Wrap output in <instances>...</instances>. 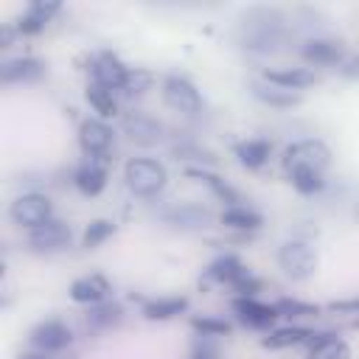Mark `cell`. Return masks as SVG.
Segmentation results:
<instances>
[{
    "instance_id": "cell-30",
    "label": "cell",
    "mask_w": 359,
    "mask_h": 359,
    "mask_svg": "<svg viewBox=\"0 0 359 359\" xmlns=\"http://www.w3.org/2000/svg\"><path fill=\"white\" fill-rule=\"evenodd\" d=\"M109 236H115V222H109V219H95V222H90V224L84 227L81 244H84L87 250H95V247H101Z\"/></svg>"
},
{
    "instance_id": "cell-19",
    "label": "cell",
    "mask_w": 359,
    "mask_h": 359,
    "mask_svg": "<svg viewBox=\"0 0 359 359\" xmlns=\"http://www.w3.org/2000/svg\"><path fill=\"white\" fill-rule=\"evenodd\" d=\"M306 359H351V345L337 334H314Z\"/></svg>"
},
{
    "instance_id": "cell-9",
    "label": "cell",
    "mask_w": 359,
    "mask_h": 359,
    "mask_svg": "<svg viewBox=\"0 0 359 359\" xmlns=\"http://www.w3.org/2000/svg\"><path fill=\"white\" fill-rule=\"evenodd\" d=\"M73 342L70 328L62 320H45L31 331V345L39 353H53V351H65Z\"/></svg>"
},
{
    "instance_id": "cell-20",
    "label": "cell",
    "mask_w": 359,
    "mask_h": 359,
    "mask_svg": "<svg viewBox=\"0 0 359 359\" xmlns=\"http://www.w3.org/2000/svg\"><path fill=\"white\" fill-rule=\"evenodd\" d=\"M56 11H59V3H42V0H36V3H31L28 11L20 17L17 31L25 34V36H34V34L45 31V25L50 22V17H53Z\"/></svg>"
},
{
    "instance_id": "cell-36",
    "label": "cell",
    "mask_w": 359,
    "mask_h": 359,
    "mask_svg": "<svg viewBox=\"0 0 359 359\" xmlns=\"http://www.w3.org/2000/svg\"><path fill=\"white\" fill-rule=\"evenodd\" d=\"M328 311H339V314H359V297H351V300H337V303H328Z\"/></svg>"
},
{
    "instance_id": "cell-25",
    "label": "cell",
    "mask_w": 359,
    "mask_h": 359,
    "mask_svg": "<svg viewBox=\"0 0 359 359\" xmlns=\"http://www.w3.org/2000/svg\"><path fill=\"white\" fill-rule=\"evenodd\" d=\"M269 151H272V146H269V140H264V137H250V140H244V143L236 146V157H238V163L247 165V168H261V165L266 163Z\"/></svg>"
},
{
    "instance_id": "cell-33",
    "label": "cell",
    "mask_w": 359,
    "mask_h": 359,
    "mask_svg": "<svg viewBox=\"0 0 359 359\" xmlns=\"http://www.w3.org/2000/svg\"><path fill=\"white\" fill-rule=\"evenodd\" d=\"M191 328L199 337H224V334H230V323L227 320H219V317H194L191 320Z\"/></svg>"
},
{
    "instance_id": "cell-3",
    "label": "cell",
    "mask_w": 359,
    "mask_h": 359,
    "mask_svg": "<svg viewBox=\"0 0 359 359\" xmlns=\"http://www.w3.org/2000/svg\"><path fill=\"white\" fill-rule=\"evenodd\" d=\"M278 266L292 280H306L317 269V252L306 241H286L278 247Z\"/></svg>"
},
{
    "instance_id": "cell-32",
    "label": "cell",
    "mask_w": 359,
    "mask_h": 359,
    "mask_svg": "<svg viewBox=\"0 0 359 359\" xmlns=\"http://www.w3.org/2000/svg\"><path fill=\"white\" fill-rule=\"evenodd\" d=\"M154 87V73L146 67H129V76L123 81V93L126 95H143L146 90Z\"/></svg>"
},
{
    "instance_id": "cell-13",
    "label": "cell",
    "mask_w": 359,
    "mask_h": 359,
    "mask_svg": "<svg viewBox=\"0 0 359 359\" xmlns=\"http://www.w3.org/2000/svg\"><path fill=\"white\" fill-rule=\"evenodd\" d=\"M45 76V62L34 59V56H20V59H8L0 65V79L3 84H22V81H39Z\"/></svg>"
},
{
    "instance_id": "cell-27",
    "label": "cell",
    "mask_w": 359,
    "mask_h": 359,
    "mask_svg": "<svg viewBox=\"0 0 359 359\" xmlns=\"http://www.w3.org/2000/svg\"><path fill=\"white\" fill-rule=\"evenodd\" d=\"M168 222H171V224H177V227L199 230V227H208L210 213H208L202 205H180L177 210H171V213H168Z\"/></svg>"
},
{
    "instance_id": "cell-22",
    "label": "cell",
    "mask_w": 359,
    "mask_h": 359,
    "mask_svg": "<svg viewBox=\"0 0 359 359\" xmlns=\"http://www.w3.org/2000/svg\"><path fill=\"white\" fill-rule=\"evenodd\" d=\"M250 90H252V95H255L258 101H264V104H269V107H294V104L303 101L300 93L283 90V87H275V84H266V81L250 84Z\"/></svg>"
},
{
    "instance_id": "cell-15",
    "label": "cell",
    "mask_w": 359,
    "mask_h": 359,
    "mask_svg": "<svg viewBox=\"0 0 359 359\" xmlns=\"http://www.w3.org/2000/svg\"><path fill=\"white\" fill-rule=\"evenodd\" d=\"M264 81L297 93L303 87H311L317 81V73L309 67H269V70H264Z\"/></svg>"
},
{
    "instance_id": "cell-21",
    "label": "cell",
    "mask_w": 359,
    "mask_h": 359,
    "mask_svg": "<svg viewBox=\"0 0 359 359\" xmlns=\"http://www.w3.org/2000/svg\"><path fill=\"white\" fill-rule=\"evenodd\" d=\"M219 222L224 227H233V230H258L264 224L261 213L252 210V208H247V205H230V208H224L222 216H219Z\"/></svg>"
},
{
    "instance_id": "cell-18",
    "label": "cell",
    "mask_w": 359,
    "mask_h": 359,
    "mask_svg": "<svg viewBox=\"0 0 359 359\" xmlns=\"http://www.w3.org/2000/svg\"><path fill=\"white\" fill-rule=\"evenodd\" d=\"M311 339H314V331H311V328H303V325H286V328H275V331H269V334L261 339V348L283 351V348H294V345H309Z\"/></svg>"
},
{
    "instance_id": "cell-39",
    "label": "cell",
    "mask_w": 359,
    "mask_h": 359,
    "mask_svg": "<svg viewBox=\"0 0 359 359\" xmlns=\"http://www.w3.org/2000/svg\"><path fill=\"white\" fill-rule=\"evenodd\" d=\"M17 359H48V353H22Z\"/></svg>"
},
{
    "instance_id": "cell-8",
    "label": "cell",
    "mask_w": 359,
    "mask_h": 359,
    "mask_svg": "<svg viewBox=\"0 0 359 359\" xmlns=\"http://www.w3.org/2000/svg\"><path fill=\"white\" fill-rule=\"evenodd\" d=\"M70 244V227L59 219H50L34 230H28V247L36 252H56Z\"/></svg>"
},
{
    "instance_id": "cell-34",
    "label": "cell",
    "mask_w": 359,
    "mask_h": 359,
    "mask_svg": "<svg viewBox=\"0 0 359 359\" xmlns=\"http://www.w3.org/2000/svg\"><path fill=\"white\" fill-rule=\"evenodd\" d=\"M278 314L283 317H314L320 311V306H311V303H300V300H278L275 303Z\"/></svg>"
},
{
    "instance_id": "cell-35",
    "label": "cell",
    "mask_w": 359,
    "mask_h": 359,
    "mask_svg": "<svg viewBox=\"0 0 359 359\" xmlns=\"http://www.w3.org/2000/svg\"><path fill=\"white\" fill-rule=\"evenodd\" d=\"M210 339L213 337H199L194 351H191V359H219V351H216V345Z\"/></svg>"
},
{
    "instance_id": "cell-12",
    "label": "cell",
    "mask_w": 359,
    "mask_h": 359,
    "mask_svg": "<svg viewBox=\"0 0 359 359\" xmlns=\"http://www.w3.org/2000/svg\"><path fill=\"white\" fill-rule=\"evenodd\" d=\"M90 70H93V81L101 84V87H107V90H123V81L129 76V67L118 56H112V53L95 56Z\"/></svg>"
},
{
    "instance_id": "cell-5",
    "label": "cell",
    "mask_w": 359,
    "mask_h": 359,
    "mask_svg": "<svg viewBox=\"0 0 359 359\" xmlns=\"http://www.w3.org/2000/svg\"><path fill=\"white\" fill-rule=\"evenodd\" d=\"M163 101H165V107H171L174 112H182V115L202 112V95L194 87V81H188L185 76H168L163 81Z\"/></svg>"
},
{
    "instance_id": "cell-6",
    "label": "cell",
    "mask_w": 359,
    "mask_h": 359,
    "mask_svg": "<svg viewBox=\"0 0 359 359\" xmlns=\"http://www.w3.org/2000/svg\"><path fill=\"white\" fill-rule=\"evenodd\" d=\"M261 20H252L247 22V36H244V45L252 48V50H272L275 45H280L283 39V28H280V17L275 11H258Z\"/></svg>"
},
{
    "instance_id": "cell-40",
    "label": "cell",
    "mask_w": 359,
    "mask_h": 359,
    "mask_svg": "<svg viewBox=\"0 0 359 359\" xmlns=\"http://www.w3.org/2000/svg\"><path fill=\"white\" fill-rule=\"evenodd\" d=\"M353 216H356V222H359V202L353 205Z\"/></svg>"
},
{
    "instance_id": "cell-14",
    "label": "cell",
    "mask_w": 359,
    "mask_h": 359,
    "mask_svg": "<svg viewBox=\"0 0 359 359\" xmlns=\"http://www.w3.org/2000/svg\"><path fill=\"white\" fill-rule=\"evenodd\" d=\"M109 294V280L98 272H90V275H81L70 283V297L76 303H87V306H95V303H104Z\"/></svg>"
},
{
    "instance_id": "cell-26",
    "label": "cell",
    "mask_w": 359,
    "mask_h": 359,
    "mask_svg": "<svg viewBox=\"0 0 359 359\" xmlns=\"http://www.w3.org/2000/svg\"><path fill=\"white\" fill-rule=\"evenodd\" d=\"M185 174H188V177H194L196 182L208 185V188H210V191H213V194H216L227 208H230V205H241L238 194H236V191H233L222 177H216V174H210V171H205V168H185Z\"/></svg>"
},
{
    "instance_id": "cell-1",
    "label": "cell",
    "mask_w": 359,
    "mask_h": 359,
    "mask_svg": "<svg viewBox=\"0 0 359 359\" xmlns=\"http://www.w3.org/2000/svg\"><path fill=\"white\" fill-rule=\"evenodd\" d=\"M123 180H126V188L135 194V196H157L163 188H165V165L151 160V157H132L126 165H123Z\"/></svg>"
},
{
    "instance_id": "cell-16",
    "label": "cell",
    "mask_w": 359,
    "mask_h": 359,
    "mask_svg": "<svg viewBox=\"0 0 359 359\" xmlns=\"http://www.w3.org/2000/svg\"><path fill=\"white\" fill-rule=\"evenodd\" d=\"M123 132H126L129 140L137 143V146H154V143L163 137V126H160L154 118L143 115V112L126 115V118H123Z\"/></svg>"
},
{
    "instance_id": "cell-31",
    "label": "cell",
    "mask_w": 359,
    "mask_h": 359,
    "mask_svg": "<svg viewBox=\"0 0 359 359\" xmlns=\"http://www.w3.org/2000/svg\"><path fill=\"white\" fill-rule=\"evenodd\" d=\"M289 180H292L294 191H300V194H306V196H311V194H320V191L325 188V180H323V174H320V171H311V168H300V171H292V174H289Z\"/></svg>"
},
{
    "instance_id": "cell-29",
    "label": "cell",
    "mask_w": 359,
    "mask_h": 359,
    "mask_svg": "<svg viewBox=\"0 0 359 359\" xmlns=\"http://www.w3.org/2000/svg\"><path fill=\"white\" fill-rule=\"evenodd\" d=\"M121 317H123V309L118 303H112V300H104V303L90 306L87 325H93V328H109V325L121 323Z\"/></svg>"
},
{
    "instance_id": "cell-38",
    "label": "cell",
    "mask_w": 359,
    "mask_h": 359,
    "mask_svg": "<svg viewBox=\"0 0 359 359\" xmlns=\"http://www.w3.org/2000/svg\"><path fill=\"white\" fill-rule=\"evenodd\" d=\"M11 45V28H3V34H0V48H8Z\"/></svg>"
},
{
    "instance_id": "cell-4",
    "label": "cell",
    "mask_w": 359,
    "mask_h": 359,
    "mask_svg": "<svg viewBox=\"0 0 359 359\" xmlns=\"http://www.w3.org/2000/svg\"><path fill=\"white\" fill-rule=\"evenodd\" d=\"M8 216H11L14 224H20L25 230H34V227L53 219V205L45 194H22L11 202Z\"/></svg>"
},
{
    "instance_id": "cell-2",
    "label": "cell",
    "mask_w": 359,
    "mask_h": 359,
    "mask_svg": "<svg viewBox=\"0 0 359 359\" xmlns=\"http://www.w3.org/2000/svg\"><path fill=\"white\" fill-rule=\"evenodd\" d=\"M331 165V149L317 140V137H306V140H297L292 146H286L283 151V168L286 174L292 171H300V168H311V171H325Z\"/></svg>"
},
{
    "instance_id": "cell-23",
    "label": "cell",
    "mask_w": 359,
    "mask_h": 359,
    "mask_svg": "<svg viewBox=\"0 0 359 359\" xmlns=\"http://www.w3.org/2000/svg\"><path fill=\"white\" fill-rule=\"evenodd\" d=\"M250 269L236 258V255H222V258H216L210 266H208V278L210 280H216V283H236L238 278H244Z\"/></svg>"
},
{
    "instance_id": "cell-24",
    "label": "cell",
    "mask_w": 359,
    "mask_h": 359,
    "mask_svg": "<svg viewBox=\"0 0 359 359\" xmlns=\"http://www.w3.org/2000/svg\"><path fill=\"white\" fill-rule=\"evenodd\" d=\"M188 309V297H154L143 303L146 320H171Z\"/></svg>"
},
{
    "instance_id": "cell-28",
    "label": "cell",
    "mask_w": 359,
    "mask_h": 359,
    "mask_svg": "<svg viewBox=\"0 0 359 359\" xmlns=\"http://www.w3.org/2000/svg\"><path fill=\"white\" fill-rule=\"evenodd\" d=\"M87 101H90V107L101 115V118H112V115H118V101H115V95H112V90H107V87H101V84H87Z\"/></svg>"
},
{
    "instance_id": "cell-17",
    "label": "cell",
    "mask_w": 359,
    "mask_h": 359,
    "mask_svg": "<svg viewBox=\"0 0 359 359\" xmlns=\"http://www.w3.org/2000/svg\"><path fill=\"white\" fill-rule=\"evenodd\" d=\"M300 53H303L306 62L323 65V67H328V65H342V59H345V48H342V42H337V39H309Z\"/></svg>"
},
{
    "instance_id": "cell-11",
    "label": "cell",
    "mask_w": 359,
    "mask_h": 359,
    "mask_svg": "<svg viewBox=\"0 0 359 359\" xmlns=\"http://www.w3.org/2000/svg\"><path fill=\"white\" fill-rule=\"evenodd\" d=\"M73 182L84 196H98L107 188V157H87L76 168Z\"/></svg>"
},
{
    "instance_id": "cell-10",
    "label": "cell",
    "mask_w": 359,
    "mask_h": 359,
    "mask_svg": "<svg viewBox=\"0 0 359 359\" xmlns=\"http://www.w3.org/2000/svg\"><path fill=\"white\" fill-rule=\"evenodd\" d=\"M233 311L238 314V320L250 328H272L275 320L280 317L275 306L269 303H261L255 297H236L233 300Z\"/></svg>"
},
{
    "instance_id": "cell-7",
    "label": "cell",
    "mask_w": 359,
    "mask_h": 359,
    "mask_svg": "<svg viewBox=\"0 0 359 359\" xmlns=\"http://www.w3.org/2000/svg\"><path fill=\"white\" fill-rule=\"evenodd\" d=\"M79 146L87 157H107L112 146V129L101 118H84L79 126Z\"/></svg>"
},
{
    "instance_id": "cell-37",
    "label": "cell",
    "mask_w": 359,
    "mask_h": 359,
    "mask_svg": "<svg viewBox=\"0 0 359 359\" xmlns=\"http://www.w3.org/2000/svg\"><path fill=\"white\" fill-rule=\"evenodd\" d=\"M339 73H342L345 79H359V53H353V56L342 59V65H339Z\"/></svg>"
}]
</instances>
